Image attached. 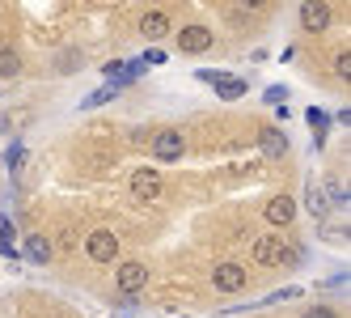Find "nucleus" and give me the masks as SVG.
<instances>
[{"mask_svg": "<svg viewBox=\"0 0 351 318\" xmlns=\"http://www.w3.org/2000/svg\"><path fill=\"white\" fill-rule=\"evenodd\" d=\"M326 187H330V195H326V204H330V200H335V204H343V208H347V187H339L335 179H330V183H326Z\"/></svg>", "mask_w": 351, "mask_h": 318, "instance_id": "18", "label": "nucleus"}, {"mask_svg": "<svg viewBox=\"0 0 351 318\" xmlns=\"http://www.w3.org/2000/svg\"><path fill=\"white\" fill-rule=\"evenodd\" d=\"M309 124H313V128H317V136H322V132H326V115H322V111H317V106H309Z\"/></svg>", "mask_w": 351, "mask_h": 318, "instance_id": "20", "label": "nucleus"}, {"mask_svg": "<svg viewBox=\"0 0 351 318\" xmlns=\"http://www.w3.org/2000/svg\"><path fill=\"white\" fill-rule=\"evenodd\" d=\"M132 195L136 200H157L161 195V174L157 170H136L132 174Z\"/></svg>", "mask_w": 351, "mask_h": 318, "instance_id": "8", "label": "nucleus"}, {"mask_svg": "<svg viewBox=\"0 0 351 318\" xmlns=\"http://www.w3.org/2000/svg\"><path fill=\"white\" fill-rule=\"evenodd\" d=\"M263 216H267L275 229H288V225H292V216H296V204L288 200V195H275V200H267Z\"/></svg>", "mask_w": 351, "mask_h": 318, "instance_id": "7", "label": "nucleus"}, {"mask_svg": "<svg viewBox=\"0 0 351 318\" xmlns=\"http://www.w3.org/2000/svg\"><path fill=\"white\" fill-rule=\"evenodd\" d=\"M21 255H26L30 263H38V267H47V263L56 259V255H51V242H47L43 234H30L26 242H21Z\"/></svg>", "mask_w": 351, "mask_h": 318, "instance_id": "9", "label": "nucleus"}, {"mask_svg": "<svg viewBox=\"0 0 351 318\" xmlns=\"http://www.w3.org/2000/svg\"><path fill=\"white\" fill-rule=\"evenodd\" d=\"M148 284V267L140 259H128V263H119V288L128 293V297H136V293Z\"/></svg>", "mask_w": 351, "mask_h": 318, "instance_id": "6", "label": "nucleus"}, {"mask_svg": "<svg viewBox=\"0 0 351 318\" xmlns=\"http://www.w3.org/2000/svg\"><path fill=\"white\" fill-rule=\"evenodd\" d=\"M21 153H26V149H21V144H13V149H9V166H13V170L21 166Z\"/></svg>", "mask_w": 351, "mask_h": 318, "instance_id": "21", "label": "nucleus"}, {"mask_svg": "<svg viewBox=\"0 0 351 318\" xmlns=\"http://www.w3.org/2000/svg\"><path fill=\"white\" fill-rule=\"evenodd\" d=\"M85 255H89L93 263H114V259H119V238H114L110 229H93V234L85 238Z\"/></svg>", "mask_w": 351, "mask_h": 318, "instance_id": "3", "label": "nucleus"}, {"mask_svg": "<svg viewBox=\"0 0 351 318\" xmlns=\"http://www.w3.org/2000/svg\"><path fill=\"white\" fill-rule=\"evenodd\" d=\"M148 153H153L157 161H178V157L186 153V144H182V136L173 132V128H161V132H153V144H148Z\"/></svg>", "mask_w": 351, "mask_h": 318, "instance_id": "4", "label": "nucleus"}, {"mask_svg": "<svg viewBox=\"0 0 351 318\" xmlns=\"http://www.w3.org/2000/svg\"><path fill=\"white\" fill-rule=\"evenodd\" d=\"M258 149H263V157H284L288 153V136L280 128H263L258 132Z\"/></svg>", "mask_w": 351, "mask_h": 318, "instance_id": "10", "label": "nucleus"}, {"mask_svg": "<svg viewBox=\"0 0 351 318\" xmlns=\"http://www.w3.org/2000/svg\"><path fill=\"white\" fill-rule=\"evenodd\" d=\"M212 288H216V293H224V297L241 293V288H245V267H241V263H233V259L216 263V272H212Z\"/></svg>", "mask_w": 351, "mask_h": 318, "instance_id": "2", "label": "nucleus"}, {"mask_svg": "<svg viewBox=\"0 0 351 318\" xmlns=\"http://www.w3.org/2000/svg\"><path fill=\"white\" fill-rule=\"evenodd\" d=\"M114 93H119V85H106V89H97V93L89 98V102H85V106H102V102H110V98H114Z\"/></svg>", "mask_w": 351, "mask_h": 318, "instance_id": "16", "label": "nucleus"}, {"mask_svg": "<svg viewBox=\"0 0 351 318\" xmlns=\"http://www.w3.org/2000/svg\"><path fill=\"white\" fill-rule=\"evenodd\" d=\"M305 318H339V310H330V306H313V310H305Z\"/></svg>", "mask_w": 351, "mask_h": 318, "instance_id": "19", "label": "nucleus"}, {"mask_svg": "<svg viewBox=\"0 0 351 318\" xmlns=\"http://www.w3.org/2000/svg\"><path fill=\"white\" fill-rule=\"evenodd\" d=\"M305 208L317 216V221L326 216V208H330V204H326V191H322V187H309V191H305Z\"/></svg>", "mask_w": 351, "mask_h": 318, "instance_id": "14", "label": "nucleus"}, {"mask_svg": "<svg viewBox=\"0 0 351 318\" xmlns=\"http://www.w3.org/2000/svg\"><path fill=\"white\" fill-rule=\"evenodd\" d=\"M300 26L305 30H326L330 26V5H305L300 9Z\"/></svg>", "mask_w": 351, "mask_h": 318, "instance_id": "12", "label": "nucleus"}, {"mask_svg": "<svg viewBox=\"0 0 351 318\" xmlns=\"http://www.w3.org/2000/svg\"><path fill=\"white\" fill-rule=\"evenodd\" d=\"M140 34H144V38H165V34H169V17H165L161 9H148V13L140 17Z\"/></svg>", "mask_w": 351, "mask_h": 318, "instance_id": "11", "label": "nucleus"}, {"mask_svg": "<svg viewBox=\"0 0 351 318\" xmlns=\"http://www.w3.org/2000/svg\"><path fill=\"white\" fill-rule=\"evenodd\" d=\"M335 72H339L343 81L351 77V52H339V56H335Z\"/></svg>", "mask_w": 351, "mask_h": 318, "instance_id": "17", "label": "nucleus"}, {"mask_svg": "<svg viewBox=\"0 0 351 318\" xmlns=\"http://www.w3.org/2000/svg\"><path fill=\"white\" fill-rule=\"evenodd\" d=\"M178 52L182 56H204V52H212V30L208 26H182L178 30Z\"/></svg>", "mask_w": 351, "mask_h": 318, "instance_id": "5", "label": "nucleus"}, {"mask_svg": "<svg viewBox=\"0 0 351 318\" xmlns=\"http://www.w3.org/2000/svg\"><path fill=\"white\" fill-rule=\"evenodd\" d=\"M216 93L224 98V102H233V98H241V93H245V81H241V77H229V72H220Z\"/></svg>", "mask_w": 351, "mask_h": 318, "instance_id": "13", "label": "nucleus"}, {"mask_svg": "<svg viewBox=\"0 0 351 318\" xmlns=\"http://www.w3.org/2000/svg\"><path fill=\"white\" fill-rule=\"evenodd\" d=\"M13 72H21V60L13 52H0V77H13Z\"/></svg>", "mask_w": 351, "mask_h": 318, "instance_id": "15", "label": "nucleus"}, {"mask_svg": "<svg viewBox=\"0 0 351 318\" xmlns=\"http://www.w3.org/2000/svg\"><path fill=\"white\" fill-rule=\"evenodd\" d=\"M250 255H254L263 267H275V263H292V247H288V242H280V238H275V234H267V238H258L254 242V247H250Z\"/></svg>", "mask_w": 351, "mask_h": 318, "instance_id": "1", "label": "nucleus"}]
</instances>
